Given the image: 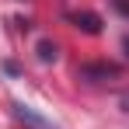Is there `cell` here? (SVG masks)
Returning a JSON list of instances; mask_svg holds the SVG:
<instances>
[{"label":"cell","instance_id":"1","mask_svg":"<svg viewBox=\"0 0 129 129\" xmlns=\"http://www.w3.org/2000/svg\"><path fill=\"white\" fill-rule=\"evenodd\" d=\"M11 115H14V119H18L24 129H59L56 122H52V119H45L39 108L24 105V101H14V105H11Z\"/></svg>","mask_w":129,"mask_h":129},{"label":"cell","instance_id":"2","mask_svg":"<svg viewBox=\"0 0 129 129\" xmlns=\"http://www.w3.org/2000/svg\"><path fill=\"white\" fill-rule=\"evenodd\" d=\"M122 70L115 63H84L80 70H77V77L80 80H87V84H101V80H108V77H119Z\"/></svg>","mask_w":129,"mask_h":129},{"label":"cell","instance_id":"3","mask_svg":"<svg viewBox=\"0 0 129 129\" xmlns=\"http://www.w3.org/2000/svg\"><path fill=\"white\" fill-rule=\"evenodd\" d=\"M70 24L80 28L84 35H101V24H105V21H101L94 11H73V14H70Z\"/></svg>","mask_w":129,"mask_h":129},{"label":"cell","instance_id":"4","mask_svg":"<svg viewBox=\"0 0 129 129\" xmlns=\"http://www.w3.org/2000/svg\"><path fill=\"white\" fill-rule=\"evenodd\" d=\"M56 56H59V52H56V42L42 39V42H39V59H42V63H52Z\"/></svg>","mask_w":129,"mask_h":129},{"label":"cell","instance_id":"5","mask_svg":"<svg viewBox=\"0 0 129 129\" xmlns=\"http://www.w3.org/2000/svg\"><path fill=\"white\" fill-rule=\"evenodd\" d=\"M122 108H126V112H129V94H122Z\"/></svg>","mask_w":129,"mask_h":129},{"label":"cell","instance_id":"6","mask_svg":"<svg viewBox=\"0 0 129 129\" xmlns=\"http://www.w3.org/2000/svg\"><path fill=\"white\" fill-rule=\"evenodd\" d=\"M122 49H126V56H129V35H126V39H122Z\"/></svg>","mask_w":129,"mask_h":129}]
</instances>
